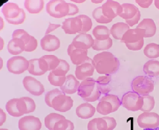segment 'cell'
<instances>
[{
    "label": "cell",
    "mask_w": 159,
    "mask_h": 130,
    "mask_svg": "<svg viewBox=\"0 0 159 130\" xmlns=\"http://www.w3.org/2000/svg\"><path fill=\"white\" fill-rule=\"evenodd\" d=\"M101 7L104 16L111 20L118 16H120L123 11L122 5L113 0H108L102 5Z\"/></svg>",
    "instance_id": "e0dca14e"
},
{
    "label": "cell",
    "mask_w": 159,
    "mask_h": 130,
    "mask_svg": "<svg viewBox=\"0 0 159 130\" xmlns=\"http://www.w3.org/2000/svg\"><path fill=\"white\" fill-rule=\"evenodd\" d=\"M79 17L82 20L83 24V34H86L92 29V20L89 17L86 15H79Z\"/></svg>",
    "instance_id": "ee69618b"
},
{
    "label": "cell",
    "mask_w": 159,
    "mask_h": 130,
    "mask_svg": "<svg viewBox=\"0 0 159 130\" xmlns=\"http://www.w3.org/2000/svg\"><path fill=\"white\" fill-rule=\"evenodd\" d=\"M158 24H159V21H158Z\"/></svg>",
    "instance_id": "94428289"
},
{
    "label": "cell",
    "mask_w": 159,
    "mask_h": 130,
    "mask_svg": "<svg viewBox=\"0 0 159 130\" xmlns=\"http://www.w3.org/2000/svg\"><path fill=\"white\" fill-rule=\"evenodd\" d=\"M80 83L72 74H69L66 76V80L64 84L60 87V90L63 93L67 95H72L78 91Z\"/></svg>",
    "instance_id": "603a6c76"
},
{
    "label": "cell",
    "mask_w": 159,
    "mask_h": 130,
    "mask_svg": "<svg viewBox=\"0 0 159 130\" xmlns=\"http://www.w3.org/2000/svg\"><path fill=\"white\" fill-rule=\"evenodd\" d=\"M24 5L30 14H39L44 8L45 2L43 0H26Z\"/></svg>",
    "instance_id": "4316f807"
},
{
    "label": "cell",
    "mask_w": 159,
    "mask_h": 130,
    "mask_svg": "<svg viewBox=\"0 0 159 130\" xmlns=\"http://www.w3.org/2000/svg\"><path fill=\"white\" fill-rule=\"evenodd\" d=\"M75 126L71 120L67 119L60 120L54 126V130H74Z\"/></svg>",
    "instance_id": "60d3db41"
},
{
    "label": "cell",
    "mask_w": 159,
    "mask_h": 130,
    "mask_svg": "<svg viewBox=\"0 0 159 130\" xmlns=\"http://www.w3.org/2000/svg\"><path fill=\"white\" fill-rule=\"evenodd\" d=\"M137 28L145 31L144 38L152 37L156 33V25L154 20L152 19H143L138 25Z\"/></svg>",
    "instance_id": "d4e9b609"
},
{
    "label": "cell",
    "mask_w": 159,
    "mask_h": 130,
    "mask_svg": "<svg viewBox=\"0 0 159 130\" xmlns=\"http://www.w3.org/2000/svg\"><path fill=\"white\" fill-rule=\"evenodd\" d=\"M70 69V65L69 64L64 60H60V65H58L57 68L55 69V70L52 71V72L54 75H57V76L60 77H66V75L69 72Z\"/></svg>",
    "instance_id": "74e56055"
},
{
    "label": "cell",
    "mask_w": 159,
    "mask_h": 130,
    "mask_svg": "<svg viewBox=\"0 0 159 130\" xmlns=\"http://www.w3.org/2000/svg\"><path fill=\"white\" fill-rule=\"evenodd\" d=\"M29 67V61L24 56H15L7 60V70L14 74H20L27 71Z\"/></svg>",
    "instance_id": "8fae6325"
},
{
    "label": "cell",
    "mask_w": 159,
    "mask_h": 130,
    "mask_svg": "<svg viewBox=\"0 0 159 130\" xmlns=\"http://www.w3.org/2000/svg\"><path fill=\"white\" fill-rule=\"evenodd\" d=\"M122 7L123 11L119 16L125 20L126 23L129 27H132L139 23L141 19V12L135 5L130 3H124L122 5Z\"/></svg>",
    "instance_id": "ba28073f"
},
{
    "label": "cell",
    "mask_w": 159,
    "mask_h": 130,
    "mask_svg": "<svg viewBox=\"0 0 159 130\" xmlns=\"http://www.w3.org/2000/svg\"><path fill=\"white\" fill-rule=\"evenodd\" d=\"M94 43V39L92 38V35L89 34H78L73 39L71 43L75 48L82 50H89L92 48Z\"/></svg>",
    "instance_id": "ffe728a7"
},
{
    "label": "cell",
    "mask_w": 159,
    "mask_h": 130,
    "mask_svg": "<svg viewBox=\"0 0 159 130\" xmlns=\"http://www.w3.org/2000/svg\"><path fill=\"white\" fill-rule=\"evenodd\" d=\"M66 119L62 114L57 113H50L45 118V126L49 130H54V126L60 120Z\"/></svg>",
    "instance_id": "1f68e13d"
},
{
    "label": "cell",
    "mask_w": 159,
    "mask_h": 130,
    "mask_svg": "<svg viewBox=\"0 0 159 130\" xmlns=\"http://www.w3.org/2000/svg\"><path fill=\"white\" fill-rule=\"evenodd\" d=\"M77 95L87 103L95 102L100 99L101 92L98 88L97 82L92 78H89L80 83Z\"/></svg>",
    "instance_id": "7a4b0ae2"
},
{
    "label": "cell",
    "mask_w": 159,
    "mask_h": 130,
    "mask_svg": "<svg viewBox=\"0 0 159 130\" xmlns=\"http://www.w3.org/2000/svg\"><path fill=\"white\" fill-rule=\"evenodd\" d=\"M42 57L45 59V61L47 62L50 71L55 70L58 65H60V59H59L57 56L54 55H44L42 56Z\"/></svg>",
    "instance_id": "ab89813d"
},
{
    "label": "cell",
    "mask_w": 159,
    "mask_h": 130,
    "mask_svg": "<svg viewBox=\"0 0 159 130\" xmlns=\"http://www.w3.org/2000/svg\"><path fill=\"white\" fill-rule=\"evenodd\" d=\"M16 102H17V98H13L10 100V101H8L7 102L5 108H6L7 112H8V114L10 115L16 117V118H19V117H21V115L18 111Z\"/></svg>",
    "instance_id": "8d00e7d4"
},
{
    "label": "cell",
    "mask_w": 159,
    "mask_h": 130,
    "mask_svg": "<svg viewBox=\"0 0 159 130\" xmlns=\"http://www.w3.org/2000/svg\"><path fill=\"white\" fill-rule=\"evenodd\" d=\"M111 81V78L110 75H103L100 76L96 80L98 88L103 95H107L111 91L110 83Z\"/></svg>",
    "instance_id": "f1b7e54d"
},
{
    "label": "cell",
    "mask_w": 159,
    "mask_h": 130,
    "mask_svg": "<svg viewBox=\"0 0 159 130\" xmlns=\"http://www.w3.org/2000/svg\"><path fill=\"white\" fill-rule=\"evenodd\" d=\"M18 126L20 130H40L42 123L39 118L28 115L20 118Z\"/></svg>",
    "instance_id": "d6986e66"
},
{
    "label": "cell",
    "mask_w": 159,
    "mask_h": 130,
    "mask_svg": "<svg viewBox=\"0 0 159 130\" xmlns=\"http://www.w3.org/2000/svg\"><path fill=\"white\" fill-rule=\"evenodd\" d=\"M136 3L143 8H148L153 2L152 0H136Z\"/></svg>",
    "instance_id": "c3c4849f"
},
{
    "label": "cell",
    "mask_w": 159,
    "mask_h": 130,
    "mask_svg": "<svg viewBox=\"0 0 159 130\" xmlns=\"http://www.w3.org/2000/svg\"><path fill=\"white\" fill-rule=\"evenodd\" d=\"M116 126L117 122L114 118L105 116L90 120L87 129L88 130H114Z\"/></svg>",
    "instance_id": "30bf717a"
},
{
    "label": "cell",
    "mask_w": 159,
    "mask_h": 130,
    "mask_svg": "<svg viewBox=\"0 0 159 130\" xmlns=\"http://www.w3.org/2000/svg\"><path fill=\"white\" fill-rule=\"evenodd\" d=\"M16 104H17L18 111H19V112H20L21 116L24 115V114H28L27 103H26L25 101L24 97H20V98H17V102H16Z\"/></svg>",
    "instance_id": "f6af8a7d"
},
{
    "label": "cell",
    "mask_w": 159,
    "mask_h": 130,
    "mask_svg": "<svg viewBox=\"0 0 159 130\" xmlns=\"http://www.w3.org/2000/svg\"><path fill=\"white\" fill-rule=\"evenodd\" d=\"M92 64L98 74L104 75L115 74L120 67L118 58L109 52H103L94 55Z\"/></svg>",
    "instance_id": "6da1fadb"
},
{
    "label": "cell",
    "mask_w": 159,
    "mask_h": 130,
    "mask_svg": "<svg viewBox=\"0 0 159 130\" xmlns=\"http://www.w3.org/2000/svg\"><path fill=\"white\" fill-rule=\"evenodd\" d=\"M48 80L51 84L54 86H60L61 87L62 85L64 84V83L66 80V77H60L54 75L52 71H50L48 76Z\"/></svg>",
    "instance_id": "b9f144b4"
},
{
    "label": "cell",
    "mask_w": 159,
    "mask_h": 130,
    "mask_svg": "<svg viewBox=\"0 0 159 130\" xmlns=\"http://www.w3.org/2000/svg\"><path fill=\"white\" fill-rule=\"evenodd\" d=\"M92 3H101L103 2V0H100V1H92Z\"/></svg>",
    "instance_id": "6f0895ef"
},
{
    "label": "cell",
    "mask_w": 159,
    "mask_h": 130,
    "mask_svg": "<svg viewBox=\"0 0 159 130\" xmlns=\"http://www.w3.org/2000/svg\"><path fill=\"white\" fill-rule=\"evenodd\" d=\"M143 97V105L141 110L143 112H150L155 107V99L152 96L144 95Z\"/></svg>",
    "instance_id": "d590c367"
},
{
    "label": "cell",
    "mask_w": 159,
    "mask_h": 130,
    "mask_svg": "<svg viewBox=\"0 0 159 130\" xmlns=\"http://www.w3.org/2000/svg\"><path fill=\"white\" fill-rule=\"evenodd\" d=\"M0 60H1V67H0V68H1V69H2V58H0Z\"/></svg>",
    "instance_id": "680465c9"
},
{
    "label": "cell",
    "mask_w": 159,
    "mask_h": 130,
    "mask_svg": "<svg viewBox=\"0 0 159 130\" xmlns=\"http://www.w3.org/2000/svg\"><path fill=\"white\" fill-rule=\"evenodd\" d=\"M92 17L96 20V22L101 24H108L110 23V22L112 21L110 19H108L107 17H106V16L103 14L101 7H97V8H95L93 11H92Z\"/></svg>",
    "instance_id": "f35d334b"
},
{
    "label": "cell",
    "mask_w": 159,
    "mask_h": 130,
    "mask_svg": "<svg viewBox=\"0 0 159 130\" xmlns=\"http://www.w3.org/2000/svg\"><path fill=\"white\" fill-rule=\"evenodd\" d=\"M143 53L149 59H156L159 57V45L156 43H149L145 47Z\"/></svg>",
    "instance_id": "d6a6232c"
},
{
    "label": "cell",
    "mask_w": 159,
    "mask_h": 130,
    "mask_svg": "<svg viewBox=\"0 0 159 130\" xmlns=\"http://www.w3.org/2000/svg\"><path fill=\"white\" fill-rule=\"evenodd\" d=\"M130 29V27L126 23L124 22H118L111 26L110 34L115 39L121 40L126 31Z\"/></svg>",
    "instance_id": "484cf974"
},
{
    "label": "cell",
    "mask_w": 159,
    "mask_h": 130,
    "mask_svg": "<svg viewBox=\"0 0 159 130\" xmlns=\"http://www.w3.org/2000/svg\"><path fill=\"white\" fill-rule=\"evenodd\" d=\"M92 34L97 40H107L110 36V30L107 26L98 25L92 31Z\"/></svg>",
    "instance_id": "4dcf8cb0"
},
{
    "label": "cell",
    "mask_w": 159,
    "mask_h": 130,
    "mask_svg": "<svg viewBox=\"0 0 159 130\" xmlns=\"http://www.w3.org/2000/svg\"><path fill=\"white\" fill-rule=\"evenodd\" d=\"M62 29L66 34H82L83 29V21L78 16L68 18L62 22Z\"/></svg>",
    "instance_id": "4fadbf2b"
},
{
    "label": "cell",
    "mask_w": 159,
    "mask_h": 130,
    "mask_svg": "<svg viewBox=\"0 0 159 130\" xmlns=\"http://www.w3.org/2000/svg\"><path fill=\"white\" fill-rule=\"evenodd\" d=\"M28 72L34 76H42L49 71L48 63L43 57L29 60Z\"/></svg>",
    "instance_id": "ac0fdd59"
},
{
    "label": "cell",
    "mask_w": 159,
    "mask_h": 130,
    "mask_svg": "<svg viewBox=\"0 0 159 130\" xmlns=\"http://www.w3.org/2000/svg\"><path fill=\"white\" fill-rule=\"evenodd\" d=\"M22 83L25 90L34 96H40L44 93L45 88L42 83L35 79L34 77L26 76L22 81Z\"/></svg>",
    "instance_id": "9a60e30c"
},
{
    "label": "cell",
    "mask_w": 159,
    "mask_h": 130,
    "mask_svg": "<svg viewBox=\"0 0 159 130\" xmlns=\"http://www.w3.org/2000/svg\"><path fill=\"white\" fill-rule=\"evenodd\" d=\"M25 45L19 39H12L7 44V50L12 55H18L25 52Z\"/></svg>",
    "instance_id": "83f0119b"
},
{
    "label": "cell",
    "mask_w": 159,
    "mask_h": 130,
    "mask_svg": "<svg viewBox=\"0 0 159 130\" xmlns=\"http://www.w3.org/2000/svg\"><path fill=\"white\" fill-rule=\"evenodd\" d=\"M63 93L61 90L58 89V88H54V89L52 90V91H49L47 92L46 95L45 96V102L48 105V106L52 107V101L55 97L57 95H61V94Z\"/></svg>",
    "instance_id": "7bdbcfd3"
},
{
    "label": "cell",
    "mask_w": 159,
    "mask_h": 130,
    "mask_svg": "<svg viewBox=\"0 0 159 130\" xmlns=\"http://www.w3.org/2000/svg\"><path fill=\"white\" fill-rule=\"evenodd\" d=\"M73 103V100L70 96L62 93L54 97L52 103V108L57 112H66L72 108Z\"/></svg>",
    "instance_id": "5bb4252c"
},
{
    "label": "cell",
    "mask_w": 159,
    "mask_h": 130,
    "mask_svg": "<svg viewBox=\"0 0 159 130\" xmlns=\"http://www.w3.org/2000/svg\"><path fill=\"white\" fill-rule=\"evenodd\" d=\"M143 97L135 92H128L122 97L121 105L129 111L137 112L143 105Z\"/></svg>",
    "instance_id": "9c48e42d"
},
{
    "label": "cell",
    "mask_w": 159,
    "mask_h": 130,
    "mask_svg": "<svg viewBox=\"0 0 159 130\" xmlns=\"http://www.w3.org/2000/svg\"><path fill=\"white\" fill-rule=\"evenodd\" d=\"M25 101L26 103H27L28 106V112L31 113L34 112L36 109V103L33 99L31 97H24Z\"/></svg>",
    "instance_id": "7dc6e473"
},
{
    "label": "cell",
    "mask_w": 159,
    "mask_h": 130,
    "mask_svg": "<svg viewBox=\"0 0 159 130\" xmlns=\"http://www.w3.org/2000/svg\"><path fill=\"white\" fill-rule=\"evenodd\" d=\"M145 31L140 28H132L125 33L121 42L125 43L128 49L139 51L143 48L144 44Z\"/></svg>",
    "instance_id": "3957f363"
},
{
    "label": "cell",
    "mask_w": 159,
    "mask_h": 130,
    "mask_svg": "<svg viewBox=\"0 0 159 130\" xmlns=\"http://www.w3.org/2000/svg\"><path fill=\"white\" fill-rule=\"evenodd\" d=\"M96 109L89 103H84L77 107L76 114L81 119H89L95 114Z\"/></svg>",
    "instance_id": "cb8c5ba5"
},
{
    "label": "cell",
    "mask_w": 159,
    "mask_h": 130,
    "mask_svg": "<svg viewBox=\"0 0 159 130\" xmlns=\"http://www.w3.org/2000/svg\"><path fill=\"white\" fill-rule=\"evenodd\" d=\"M7 115L2 109H0V126H2L5 122L6 121Z\"/></svg>",
    "instance_id": "816d5d0a"
},
{
    "label": "cell",
    "mask_w": 159,
    "mask_h": 130,
    "mask_svg": "<svg viewBox=\"0 0 159 130\" xmlns=\"http://www.w3.org/2000/svg\"><path fill=\"white\" fill-rule=\"evenodd\" d=\"M32 36L30 35L27 31H25L23 29H16L13 32L12 39H19L21 41H22L25 45V46L29 43L31 41Z\"/></svg>",
    "instance_id": "836d02e7"
},
{
    "label": "cell",
    "mask_w": 159,
    "mask_h": 130,
    "mask_svg": "<svg viewBox=\"0 0 159 130\" xmlns=\"http://www.w3.org/2000/svg\"><path fill=\"white\" fill-rule=\"evenodd\" d=\"M121 106V101L117 95H107L100 99L96 110L100 114L107 116L110 113L115 112Z\"/></svg>",
    "instance_id": "5b68a950"
},
{
    "label": "cell",
    "mask_w": 159,
    "mask_h": 130,
    "mask_svg": "<svg viewBox=\"0 0 159 130\" xmlns=\"http://www.w3.org/2000/svg\"><path fill=\"white\" fill-rule=\"evenodd\" d=\"M37 46H38V43H37V39L34 38V37L32 36L31 41H30L29 43L25 46V52H34V51L37 49Z\"/></svg>",
    "instance_id": "bcb514c9"
},
{
    "label": "cell",
    "mask_w": 159,
    "mask_h": 130,
    "mask_svg": "<svg viewBox=\"0 0 159 130\" xmlns=\"http://www.w3.org/2000/svg\"><path fill=\"white\" fill-rule=\"evenodd\" d=\"M0 40H1V48H0V49L2 50V49H3V46H4V41H3V39L1 37V38H0Z\"/></svg>",
    "instance_id": "db71d44e"
},
{
    "label": "cell",
    "mask_w": 159,
    "mask_h": 130,
    "mask_svg": "<svg viewBox=\"0 0 159 130\" xmlns=\"http://www.w3.org/2000/svg\"><path fill=\"white\" fill-rule=\"evenodd\" d=\"M60 25L59 24H53V23H49L48 25V29L46 30V31H45V35H48V34H50L51 32L54 31V30H56L57 28H60Z\"/></svg>",
    "instance_id": "f907efd6"
},
{
    "label": "cell",
    "mask_w": 159,
    "mask_h": 130,
    "mask_svg": "<svg viewBox=\"0 0 159 130\" xmlns=\"http://www.w3.org/2000/svg\"><path fill=\"white\" fill-rule=\"evenodd\" d=\"M112 44V39L110 37L107 40H97V39H94L92 49L95 51H107L111 48Z\"/></svg>",
    "instance_id": "e575fe53"
},
{
    "label": "cell",
    "mask_w": 159,
    "mask_h": 130,
    "mask_svg": "<svg viewBox=\"0 0 159 130\" xmlns=\"http://www.w3.org/2000/svg\"><path fill=\"white\" fill-rule=\"evenodd\" d=\"M68 55L70 56L71 63L77 66L89 61L92 59L88 56V52L86 50L77 49L72 45L70 44L68 48Z\"/></svg>",
    "instance_id": "2e32d148"
},
{
    "label": "cell",
    "mask_w": 159,
    "mask_h": 130,
    "mask_svg": "<svg viewBox=\"0 0 159 130\" xmlns=\"http://www.w3.org/2000/svg\"><path fill=\"white\" fill-rule=\"evenodd\" d=\"M71 2H75V3H83L84 2V0L83 1H76V0H71Z\"/></svg>",
    "instance_id": "9f6ffc18"
},
{
    "label": "cell",
    "mask_w": 159,
    "mask_h": 130,
    "mask_svg": "<svg viewBox=\"0 0 159 130\" xmlns=\"http://www.w3.org/2000/svg\"><path fill=\"white\" fill-rule=\"evenodd\" d=\"M137 123L143 129H154L159 127V115L156 112H143L137 119Z\"/></svg>",
    "instance_id": "7c38bea8"
},
{
    "label": "cell",
    "mask_w": 159,
    "mask_h": 130,
    "mask_svg": "<svg viewBox=\"0 0 159 130\" xmlns=\"http://www.w3.org/2000/svg\"><path fill=\"white\" fill-rule=\"evenodd\" d=\"M69 13L68 16H74V15L78 14L79 8L76 5L72 3H69Z\"/></svg>",
    "instance_id": "681fc988"
},
{
    "label": "cell",
    "mask_w": 159,
    "mask_h": 130,
    "mask_svg": "<svg viewBox=\"0 0 159 130\" xmlns=\"http://www.w3.org/2000/svg\"><path fill=\"white\" fill-rule=\"evenodd\" d=\"M0 130H8L7 129H3V128H2V129H0Z\"/></svg>",
    "instance_id": "91938a15"
},
{
    "label": "cell",
    "mask_w": 159,
    "mask_h": 130,
    "mask_svg": "<svg viewBox=\"0 0 159 130\" xmlns=\"http://www.w3.org/2000/svg\"><path fill=\"white\" fill-rule=\"evenodd\" d=\"M155 3V5H156V8H158L159 10V0H156V1L154 2Z\"/></svg>",
    "instance_id": "f5cc1de1"
},
{
    "label": "cell",
    "mask_w": 159,
    "mask_h": 130,
    "mask_svg": "<svg viewBox=\"0 0 159 130\" xmlns=\"http://www.w3.org/2000/svg\"><path fill=\"white\" fill-rule=\"evenodd\" d=\"M143 71L149 77H158L159 75V61L150 60L143 65Z\"/></svg>",
    "instance_id": "f546056e"
},
{
    "label": "cell",
    "mask_w": 159,
    "mask_h": 130,
    "mask_svg": "<svg viewBox=\"0 0 159 130\" xmlns=\"http://www.w3.org/2000/svg\"><path fill=\"white\" fill-rule=\"evenodd\" d=\"M2 12L5 20L11 25H20L25 20L26 14L22 8H20L17 4L7 2L2 8Z\"/></svg>",
    "instance_id": "277c9868"
},
{
    "label": "cell",
    "mask_w": 159,
    "mask_h": 130,
    "mask_svg": "<svg viewBox=\"0 0 159 130\" xmlns=\"http://www.w3.org/2000/svg\"><path fill=\"white\" fill-rule=\"evenodd\" d=\"M40 45L43 50L46 52H54L60 48V40L54 35H45L44 37L41 39Z\"/></svg>",
    "instance_id": "7402d4cb"
},
{
    "label": "cell",
    "mask_w": 159,
    "mask_h": 130,
    "mask_svg": "<svg viewBox=\"0 0 159 130\" xmlns=\"http://www.w3.org/2000/svg\"><path fill=\"white\" fill-rule=\"evenodd\" d=\"M46 11L54 18L65 17L69 15V5L64 0H52L47 4Z\"/></svg>",
    "instance_id": "8992f818"
},
{
    "label": "cell",
    "mask_w": 159,
    "mask_h": 130,
    "mask_svg": "<svg viewBox=\"0 0 159 130\" xmlns=\"http://www.w3.org/2000/svg\"><path fill=\"white\" fill-rule=\"evenodd\" d=\"M95 70L93 64L92 59L86 63L81 64L76 67L75 70V77L78 80H84L89 78H92Z\"/></svg>",
    "instance_id": "44dd1931"
},
{
    "label": "cell",
    "mask_w": 159,
    "mask_h": 130,
    "mask_svg": "<svg viewBox=\"0 0 159 130\" xmlns=\"http://www.w3.org/2000/svg\"><path fill=\"white\" fill-rule=\"evenodd\" d=\"M0 20H1V29H0V30H1V31H2V30L3 29V25H4V22H3V19L1 17V18H0Z\"/></svg>",
    "instance_id": "11a10c76"
},
{
    "label": "cell",
    "mask_w": 159,
    "mask_h": 130,
    "mask_svg": "<svg viewBox=\"0 0 159 130\" xmlns=\"http://www.w3.org/2000/svg\"><path fill=\"white\" fill-rule=\"evenodd\" d=\"M131 86L133 92L141 96L148 95L154 91V82L144 76H138L132 80Z\"/></svg>",
    "instance_id": "52a82bcc"
}]
</instances>
